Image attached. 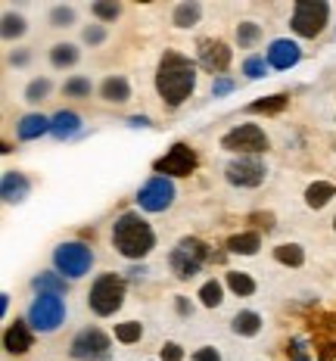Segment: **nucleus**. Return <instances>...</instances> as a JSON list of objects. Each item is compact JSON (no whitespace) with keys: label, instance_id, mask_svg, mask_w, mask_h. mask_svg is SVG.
<instances>
[{"label":"nucleus","instance_id":"nucleus-21","mask_svg":"<svg viewBox=\"0 0 336 361\" xmlns=\"http://www.w3.org/2000/svg\"><path fill=\"white\" fill-rule=\"evenodd\" d=\"M333 196H336V184H330V180H315V184L305 190V206L309 209H324Z\"/></svg>","mask_w":336,"mask_h":361},{"label":"nucleus","instance_id":"nucleus-15","mask_svg":"<svg viewBox=\"0 0 336 361\" xmlns=\"http://www.w3.org/2000/svg\"><path fill=\"white\" fill-rule=\"evenodd\" d=\"M32 346H34V330L28 321H13L3 330V349L10 355H25Z\"/></svg>","mask_w":336,"mask_h":361},{"label":"nucleus","instance_id":"nucleus-36","mask_svg":"<svg viewBox=\"0 0 336 361\" xmlns=\"http://www.w3.org/2000/svg\"><path fill=\"white\" fill-rule=\"evenodd\" d=\"M287 100H289L287 94H274V97H265V100L252 103V106H249V113H277V109H283V106H287Z\"/></svg>","mask_w":336,"mask_h":361},{"label":"nucleus","instance_id":"nucleus-30","mask_svg":"<svg viewBox=\"0 0 336 361\" xmlns=\"http://www.w3.org/2000/svg\"><path fill=\"white\" fill-rule=\"evenodd\" d=\"M259 38H262V25L259 22H240L237 25V44L240 47H252V44H259Z\"/></svg>","mask_w":336,"mask_h":361},{"label":"nucleus","instance_id":"nucleus-23","mask_svg":"<svg viewBox=\"0 0 336 361\" xmlns=\"http://www.w3.org/2000/svg\"><path fill=\"white\" fill-rule=\"evenodd\" d=\"M259 249H262V237L259 234H249V231H243V234H234L228 240V253L234 255H256Z\"/></svg>","mask_w":336,"mask_h":361},{"label":"nucleus","instance_id":"nucleus-34","mask_svg":"<svg viewBox=\"0 0 336 361\" xmlns=\"http://www.w3.org/2000/svg\"><path fill=\"white\" fill-rule=\"evenodd\" d=\"M25 34V19L19 13H3V38L13 40V38H22Z\"/></svg>","mask_w":336,"mask_h":361},{"label":"nucleus","instance_id":"nucleus-4","mask_svg":"<svg viewBox=\"0 0 336 361\" xmlns=\"http://www.w3.org/2000/svg\"><path fill=\"white\" fill-rule=\"evenodd\" d=\"M66 321V299L50 293H38L28 305V324L34 334H56Z\"/></svg>","mask_w":336,"mask_h":361},{"label":"nucleus","instance_id":"nucleus-9","mask_svg":"<svg viewBox=\"0 0 336 361\" xmlns=\"http://www.w3.org/2000/svg\"><path fill=\"white\" fill-rule=\"evenodd\" d=\"M175 202V184L171 178H162V174H153V178L137 190V206L143 212H165Z\"/></svg>","mask_w":336,"mask_h":361},{"label":"nucleus","instance_id":"nucleus-42","mask_svg":"<svg viewBox=\"0 0 336 361\" xmlns=\"http://www.w3.org/2000/svg\"><path fill=\"white\" fill-rule=\"evenodd\" d=\"M175 305H178V314H184V318H187V314H193V305H190L187 296H178Z\"/></svg>","mask_w":336,"mask_h":361},{"label":"nucleus","instance_id":"nucleus-7","mask_svg":"<svg viewBox=\"0 0 336 361\" xmlns=\"http://www.w3.org/2000/svg\"><path fill=\"white\" fill-rule=\"evenodd\" d=\"M221 147L230 150V153H240V156H262L271 147V141H268V134H265V128H259L256 121H243V125L230 128L224 134Z\"/></svg>","mask_w":336,"mask_h":361},{"label":"nucleus","instance_id":"nucleus-1","mask_svg":"<svg viewBox=\"0 0 336 361\" xmlns=\"http://www.w3.org/2000/svg\"><path fill=\"white\" fill-rule=\"evenodd\" d=\"M156 91L171 109L187 103L196 91V62L178 50H165L159 60V72H156Z\"/></svg>","mask_w":336,"mask_h":361},{"label":"nucleus","instance_id":"nucleus-5","mask_svg":"<svg viewBox=\"0 0 336 361\" xmlns=\"http://www.w3.org/2000/svg\"><path fill=\"white\" fill-rule=\"evenodd\" d=\"M94 265V249L81 240H66L53 249V268L60 271L66 281H78L84 277Z\"/></svg>","mask_w":336,"mask_h":361},{"label":"nucleus","instance_id":"nucleus-46","mask_svg":"<svg viewBox=\"0 0 336 361\" xmlns=\"http://www.w3.org/2000/svg\"><path fill=\"white\" fill-rule=\"evenodd\" d=\"M333 231H336V218H333Z\"/></svg>","mask_w":336,"mask_h":361},{"label":"nucleus","instance_id":"nucleus-44","mask_svg":"<svg viewBox=\"0 0 336 361\" xmlns=\"http://www.w3.org/2000/svg\"><path fill=\"white\" fill-rule=\"evenodd\" d=\"M25 62H28V54H16L13 56V66H25Z\"/></svg>","mask_w":336,"mask_h":361},{"label":"nucleus","instance_id":"nucleus-28","mask_svg":"<svg viewBox=\"0 0 336 361\" xmlns=\"http://www.w3.org/2000/svg\"><path fill=\"white\" fill-rule=\"evenodd\" d=\"M200 302L206 308H218L224 302V287H221V281H206L200 287Z\"/></svg>","mask_w":336,"mask_h":361},{"label":"nucleus","instance_id":"nucleus-32","mask_svg":"<svg viewBox=\"0 0 336 361\" xmlns=\"http://www.w3.org/2000/svg\"><path fill=\"white\" fill-rule=\"evenodd\" d=\"M91 78H84V75H75V78H69L66 84H62V94L66 97H91Z\"/></svg>","mask_w":336,"mask_h":361},{"label":"nucleus","instance_id":"nucleus-13","mask_svg":"<svg viewBox=\"0 0 336 361\" xmlns=\"http://www.w3.org/2000/svg\"><path fill=\"white\" fill-rule=\"evenodd\" d=\"M265 60H268L271 69H293L299 60H302V47L289 38H277V40H271Z\"/></svg>","mask_w":336,"mask_h":361},{"label":"nucleus","instance_id":"nucleus-11","mask_svg":"<svg viewBox=\"0 0 336 361\" xmlns=\"http://www.w3.org/2000/svg\"><path fill=\"white\" fill-rule=\"evenodd\" d=\"M196 162L200 159H196V150L190 143H175L165 156L156 159V174H162V178H184V174H193Z\"/></svg>","mask_w":336,"mask_h":361},{"label":"nucleus","instance_id":"nucleus-3","mask_svg":"<svg viewBox=\"0 0 336 361\" xmlns=\"http://www.w3.org/2000/svg\"><path fill=\"white\" fill-rule=\"evenodd\" d=\"M125 293H128V283H125V277L106 271V275H100L94 283H91V290H88V308L94 314H100V318H109V314H115L121 308Z\"/></svg>","mask_w":336,"mask_h":361},{"label":"nucleus","instance_id":"nucleus-6","mask_svg":"<svg viewBox=\"0 0 336 361\" xmlns=\"http://www.w3.org/2000/svg\"><path fill=\"white\" fill-rule=\"evenodd\" d=\"M208 259H212V253H208L206 243L196 240V237H184V240L171 249L168 265H171V271H175L178 281H190V277L200 275V268L206 265Z\"/></svg>","mask_w":336,"mask_h":361},{"label":"nucleus","instance_id":"nucleus-14","mask_svg":"<svg viewBox=\"0 0 336 361\" xmlns=\"http://www.w3.org/2000/svg\"><path fill=\"white\" fill-rule=\"evenodd\" d=\"M200 66L212 75H221L230 66V47L224 40H202L200 44Z\"/></svg>","mask_w":336,"mask_h":361},{"label":"nucleus","instance_id":"nucleus-16","mask_svg":"<svg viewBox=\"0 0 336 361\" xmlns=\"http://www.w3.org/2000/svg\"><path fill=\"white\" fill-rule=\"evenodd\" d=\"M32 194V184L22 172H7L3 174V184H0V196L3 202H22L25 196Z\"/></svg>","mask_w":336,"mask_h":361},{"label":"nucleus","instance_id":"nucleus-31","mask_svg":"<svg viewBox=\"0 0 336 361\" xmlns=\"http://www.w3.org/2000/svg\"><path fill=\"white\" fill-rule=\"evenodd\" d=\"M91 13L100 22H115L121 16V3H115V0H97L94 7H91Z\"/></svg>","mask_w":336,"mask_h":361},{"label":"nucleus","instance_id":"nucleus-33","mask_svg":"<svg viewBox=\"0 0 336 361\" xmlns=\"http://www.w3.org/2000/svg\"><path fill=\"white\" fill-rule=\"evenodd\" d=\"M243 75H246V78H265V75H268V60H265V56H246V60H243Z\"/></svg>","mask_w":336,"mask_h":361},{"label":"nucleus","instance_id":"nucleus-24","mask_svg":"<svg viewBox=\"0 0 336 361\" xmlns=\"http://www.w3.org/2000/svg\"><path fill=\"white\" fill-rule=\"evenodd\" d=\"M200 16H202V7L196 3V0H187V3H178V7H175L171 22H175L178 28H190V25L200 22Z\"/></svg>","mask_w":336,"mask_h":361},{"label":"nucleus","instance_id":"nucleus-2","mask_svg":"<svg viewBox=\"0 0 336 361\" xmlns=\"http://www.w3.org/2000/svg\"><path fill=\"white\" fill-rule=\"evenodd\" d=\"M156 234L149 228V221L141 212H121L112 224V249L121 259L141 261L153 253Z\"/></svg>","mask_w":336,"mask_h":361},{"label":"nucleus","instance_id":"nucleus-27","mask_svg":"<svg viewBox=\"0 0 336 361\" xmlns=\"http://www.w3.org/2000/svg\"><path fill=\"white\" fill-rule=\"evenodd\" d=\"M228 287H230V293H237V296H252L256 293V281L246 275V271H228Z\"/></svg>","mask_w":336,"mask_h":361},{"label":"nucleus","instance_id":"nucleus-37","mask_svg":"<svg viewBox=\"0 0 336 361\" xmlns=\"http://www.w3.org/2000/svg\"><path fill=\"white\" fill-rule=\"evenodd\" d=\"M75 22V10L72 7H53L50 10V25L53 28H69Z\"/></svg>","mask_w":336,"mask_h":361},{"label":"nucleus","instance_id":"nucleus-38","mask_svg":"<svg viewBox=\"0 0 336 361\" xmlns=\"http://www.w3.org/2000/svg\"><path fill=\"white\" fill-rule=\"evenodd\" d=\"M84 40H88V44H103V40H106V28L103 25H88L84 28Z\"/></svg>","mask_w":336,"mask_h":361},{"label":"nucleus","instance_id":"nucleus-20","mask_svg":"<svg viewBox=\"0 0 336 361\" xmlns=\"http://www.w3.org/2000/svg\"><path fill=\"white\" fill-rule=\"evenodd\" d=\"M100 94L106 103H128L131 100V84H128V78H121V75H109V78L103 81Z\"/></svg>","mask_w":336,"mask_h":361},{"label":"nucleus","instance_id":"nucleus-41","mask_svg":"<svg viewBox=\"0 0 336 361\" xmlns=\"http://www.w3.org/2000/svg\"><path fill=\"white\" fill-rule=\"evenodd\" d=\"M234 91V81L230 78H215V84H212V97H224Z\"/></svg>","mask_w":336,"mask_h":361},{"label":"nucleus","instance_id":"nucleus-26","mask_svg":"<svg viewBox=\"0 0 336 361\" xmlns=\"http://www.w3.org/2000/svg\"><path fill=\"white\" fill-rule=\"evenodd\" d=\"M274 259L280 261V265H289V268H299L305 261V253L299 243H280V246L274 249Z\"/></svg>","mask_w":336,"mask_h":361},{"label":"nucleus","instance_id":"nucleus-19","mask_svg":"<svg viewBox=\"0 0 336 361\" xmlns=\"http://www.w3.org/2000/svg\"><path fill=\"white\" fill-rule=\"evenodd\" d=\"M34 293H50V296H66L69 293V281L60 275V271H40L32 281Z\"/></svg>","mask_w":336,"mask_h":361},{"label":"nucleus","instance_id":"nucleus-17","mask_svg":"<svg viewBox=\"0 0 336 361\" xmlns=\"http://www.w3.org/2000/svg\"><path fill=\"white\" fill-rule=\"evenodd\" d=\"M81 131V115L72 113V109H60V113L50 119V134H53L56 141H66L72 134Z\"/></svg>","mask_w":336,"mask_h":361},{"label":"nucleus","instance_id":"nucleus-43","mask_svg":"<svg viewBox=\"0 0 336 361\" xmlns=\"http://www.w3.org/2000/svg\"><path fill=\"white\" fill-rule=\"evenodd\" d=\"M131 125H134V128H147L149 119H147V115H134V119H131Z\"/></svg>","mask_w":336,"mask_h":361},{"label":"nucleus","instance_id":"nucleus-39","mask_svg":"<svg viewBox=\"0 0 336 361\" xmlns=\"http://www.w3.org/2000/svg\"><path fill=\"white\" fill-rule=\"evenodd\" d=\"M162 361H184V349L178 342H165L162 346Z\"/></svg>","mask_w":336,"mask_h":361},{"label":"nucleus","instance_id":"nucleus-40","mask_svg":"<svg viewBox=\"0 0 336 361\" xmlns=\"http://www.w3.org/2000/svg\"><path fill=\"white\" fill-rule=\"evenodd\" d=\"M193 361H221V352L215 346H202L193 352Z\"/></svg>","mask_w":336,"mask_h":361},{"label":"nucleus","instance_id":"nucleus-35","mask_svg":"<svg viewBox=\"0 0 336 361\" xmlns=\"http://www.w3.org/2000/svg\"><path fill=\"white\" fill-rule=\"evenodd\" d=\"M50 81L47 78H34L32 84L25 87V103H40V100H47V94H50Z\"/></svg>","mask_w":336,"mask_h":361},{"label":"nucleus","instance_id":"nucleus-10","mask_svg":"<svg viewBox=\"0 0 336 361\" xmlns=\"http://www.w3.org/2000/svg\"><path fill=\"white\" fill-rule=\"evenodd\" d=\"M109 352V336L103 334L100 327H84L75 334L72 346H69V355L78 361H103Z\"/></svg>","mask_w":336,"mask_h":361},{"label":"nucleus","instance_id":"nucleus-8","mask_svg":"<svg viewBox=\"0 0 336 361\" xmlns=\"http://www.w3.org/2000/svg\"><path fill=\"white\" fill-rule=\"evenodd\" d=\"M327 22H330V7L324 0H299L293 7V16H289V28L299 38H317Z\"/></svg>","mask_w":336,"mask_h":361},{"label":"nucleus","instance_id":"nucleus-18","mask_svg":"<svg viewBox=\"0 0 336 361\" xmlns=\"http://www.w3.org/2000/svg\"><path fill=\"white\" fill-rule=\"evenodd\" d=\"M40 134H50V119L40 113H32V115H22L19 125H16V137L19 141H34Z\"/></svg>","mask_w":336,"mask_h":361},{"label":"nucleus","instance_id":"nucleus-12","mask_svg":"<svg viewBox=\"0 0 336 361\" xmlns=\"http://www.w3.org/2000/svg\"><path fill=\"white\" fill-rule=\"evenodd\" d=\"M224 174H228V180L234 187H259L265 180V174H268V168H265V162L259 156H237V159L228 162Z\"/></svg>","mask_w":336,"mask_h":361},{"label":"nucleus","instance_id":"nucleus-25","mask_svg":"<svg viewBox=\"0 0 336 361\" xmlns=\"http://www.w3.org/2000/svg\"><path fill=\"white\" fill-rule=\"evenodd\" d=\"M78 47L75 44H53V50H50V62H53L56 69H69L78 62Z\"/></svg>","mask_w":336,"mask_h":361},{"label":"nucleus","instance_id":"nucleus-45","mask_svg":"<svg viewBox=\"0 0 336 361\" xmlns=\"http://www.w3.org/2000/svg\"><path fill=\"white\" fill-rule=\"evenodd\" d=\"M7 308H10V296L3 293V296H0V312H7Z\"/></svg>","mask_w":336,"mask_h":361},{"label":"nucleus","instance_id":"nucleus-29","mask_svg":"<svg viewBox=\"0 0 336 361\" xmlns=\"http://www.w3.org/2000/svg\"><path fill=\"white\" fill-rule=\"evenodd\" d=\"M143 336V324L141 321H121L115 324V340L125 342V346H131V342H141Z\"/></svg>","mask_w":336,"mask_h":361},{"label":"nucleus","instance_id":"nucleus-22","mask_svg":"<svg viewBox=\"0 0 336 361\" xmlns=\"http://www.w3.org/2000/svg\"><path fill=\"white\" fill-rule=\"evenodd\" d=\"M230 330H234L237 336H256L259 330H262V314L259 312H237L234 321H230Z\"/></svg>","mask_w":336,"mask_h":361},{"label":"nucleus","instance_id":"nucleus-47","mask_svg":"<svg viewBox=\"0 0 336 361\" xmlns=\"http://www.w3.org/2000/svg\"><path fill=\"white\" fill-rule=\"evenodd\" d=\"M296 361H305V358H296Z\"/></svg>","mask_w":336,"mask_h":361}]
</instances>
